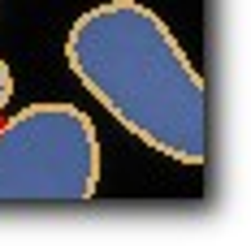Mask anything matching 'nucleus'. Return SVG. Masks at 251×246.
Returning a JSON list of instances; mask_svg holds the SVG:
<instances>
[{"mask_svg": "<svg viewBox=\"0 0 251 246\" xmlns=\"http://www.w3.org/2000/svg\"><path fill=\"white\" fill-rule=\"evenodd\" d=\"M65 65L139 143L186 169L208 156V87L174 30L139 0H104L65 35Z\"/></svg>", "mask_w": 251, "mask_h": 246, "instance_id": "obj_1", "label": "nucleus"}, {"mask_svg": "<svg viewBox=\"0 0 251 246\" xmlns=\"http://www.w3.org/2000/svg\"><path fill=\"white\" fill-rule=\"evenodd\" d=\"M100 190L96 121L74 104H30L0 121V203H91Z\"/></svg>", "mask_w": 251, "mask_h": 246, "instance_id": "obj_2", "label": "nucleus"}, {"mask_svg": "<svg viewBox=\"0 0 251 246\" xmlns=\"http://www.w3.org/2000/svg\"><path fill=\"white\" fill-rule=\"evenodd\" d=\"M9 99H13V74H9V65H4V56H0V112L9 108Z\"/></svg>", "mask_w": 251, "mask_h": 246, "instance_id": "obj_3", "label": "nucleus"}]
</instances>
